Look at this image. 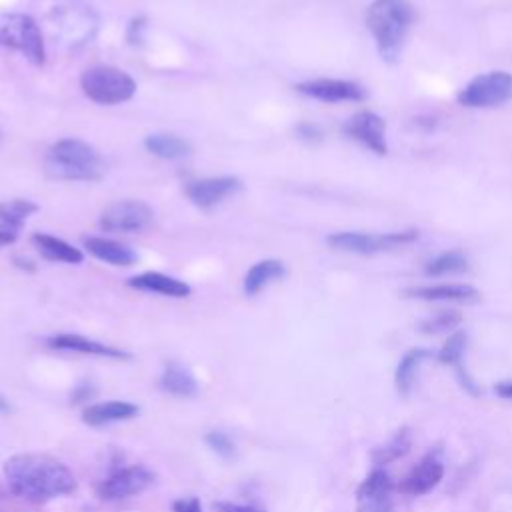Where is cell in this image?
<instances>
[{
  "label": "cell",
  "instance_id": "13",
  "mask_svg": "<svg viewBox=\"0 0 512 512\" xmlns=\"http://www.w3.org/2000/svg\"><path fill=\"white\" fill-rule=\"evenodd\" d=\"M442 476L444 462L440 458V450H430L408 470L396 488L406 496H424L440 484Z\"/></svg>",
  "mask_w": 512,
  "mask_h": 512
},
{
  "label": "cell",
  "instance_id": "11",
  "mask_svg": "<svg viewBox=\"0 0 512 512\" xmlns=\"http://www.w3.org/2000/svg\"><path fill=\"white\" fill-rule=\"evenodd\" d=\"M344 134L362 144L366 150L374 152L376 156L388 154L386 122L372 110H360L352 114L344 124Z\"/></svg>",
  "mask_w": 512,
  "mask_h": 512
},
{
  "label": "cell",
  "instance_id": "28",
  "mask_svg": "<svg viewBox=\"0 0 512 512\" xmlns=\"http://www.w3.org/2000/svg\"><path fill=\"white\" fill-rule=\"evenodd\" d=\"M466 344H468V336L464 330H454L450 332V336L446 338V342L442 344V348L436 352V358L440 364L458 368L462 366V358L466 352Z\"/></svg>",
  "mask_w": 512,
  "mask_h": 512
},
{
  "label": "cell",
  "instance_id": "23",
  "mask_svg": "<svg viewBox=\"0 0 512 512\" xmlns=\"http://www.w3.org/2000/svg\"><path fill=\"white\" fill-rule=\"evenodd\" d=\"M160 388L172 396L192 398L198 392V382L192 372L180 362H168L160 376Z\"/></svg>",
  "mask_w": 512,
  "mask_h": 512
},
{
  "label": "cell",
  "instance_id": "8",
  "mask_svg": "<svg viewBox=\"0 0 512 512\" xmlns=\"http://www.w3.org/2000/svg\"><path fill=\"white\" fill-rule=\"evenodd\" d=\"M154 220V210L142 200H118L106 206L98 218V226L112 234L144 232Z\"/></svg>",
  "mask_w": 512,
  "mask_h": 512
},
{
  "label": "cell",
  "instance_id": "7",
  "mask_svg": "<svg viewBox=\"0 0 512 512\" xmlns=\"http://www.w3.org/2000/svg\"><path fill=\"white\" fill-rule=\"evenodd\" d=\"M0 46L20 52L36 66L46 62L42 32L28 14H10L0 22Z\"/></svg>",
  "mask_w": 512,
  "mask_h": 512
},
{
  "label": "cell",
  "instance_id": "10",
  "mask_svg": "<svg viewBox=\"0 0 512 512\" xmlns=\"http://www.w3.org/2000/svg\"><path fill=\"white\" fill-rule=\"evenodd\" d=\"M296 92L320 100V102H328V104H336V102H362L368 92L360 82L354 80H342V78H314V80H304L298 82Z\"/></svg>",
  "mask_w": 512,
  "mask_h": 512
},
{
  "label": "cell",
  "instance_id": "21",
  "mask_svg": "<svg viewBox=\"0 0 512 512\" xmlns=\"http://www.w3.org/2000/svg\"><path fill=\"white\" fill-rule=\"evenodd\" d=\"M32 246L38 250V254L50 262H64V264H80L84 260V254L80 248L72 246L70 242L56 238L46 232H34L30 236Z\"/></svg>",
  "mask_w": 512,
  "mask_h": 512
},
{
  "label": "cell",
  "instance_id": "36",
  "mask_svg": "<svg viewBox=\"0 0 512 512\" xmlns=\"http://www.w3.org/2000/svg\"><path fill=\"white\" fill-rule=\"evenodd\" d=\"M494 392H496V396H500V398H504V400H512V380L496 382Z\"/></svg>",
  "mask_w": 512,
  "mask_h": 512
},
{
  "label": "cell",
  "instance_id": "15",
  "mask_svg": "<svg viewBox=\"0 0 512 512\" xmlns=\"http://www.w3.org/2000/svg\"><path fill=\"white\" fill-rule=\"evenodd\" d=\"M46 346L52 350H66V352H78V354H88V356H100V358H112V360H128L130 352L92 340L82 334H72V332H60L52 334L46 338Z\"/></svg>",
  "mask_w": 512,
  "mask_h": 512
},
{
  "label": "cell",
  "instance_id": "16",
  "mask_svg": "<svg viewBox=\"0 0 512 512\" xmlns=\"http://www.w3.org/2000/svg\"><path fill=\"white\" fill-rule=\"evenodd\" d=\"M58 24V30L64 34V42L68 44H82L92 38V32L96 28V20L92 18L90 8L86 6H66L54 10L52 26Z\"/></svg>",
  "mask_w": 512,
  "mask_h": 512
},
{
  "label": "cell",
  "instance_id": "3",
  "mask_svg": "<svg viewBox=\"0 0 512 512\" xmlns=\"http://www.w3.org/2000/svg\"><path fill=\"white\" fill-rule=\"evenodd\" d=\"M44 170L54 180H98L102 176L100 154L80 138H62L50 146Z\"/></svg>",
  "mask_w": 512,
  "mask_h": 512
},
{
  "label": "cell",
  "instance_id": "31",
  "mask_svg": "<svg viewBox=\"0 0 512 512\" xmlns=\"http://www.w3.org/2000/svg\"><path fill=\"white\" fill-rule=\"evenodd\" d=\"M204 442L208 444V448L212 452H216L218 456L222 458H232L236 448H234V442L230 440V436L226 432H220V430H212L204 436Z\"/></svg>",
  "mask_w": 512,
  "mask_h": 512
},
{
  "label": "cell",
  "instance_id": "29",
  "mask_svg": "<svg viewBox=\"0 0 512 512\" xmlns=\"http://www.w3.org/2000/svg\"><path fill=\"white\" fill-rule=\"evenodd\" d=\"M36 210H38V204H34L32 200H26V198L4 200V202H0V220L22 228L24 222L28 220V216H32Z\"/></svg>",
  "mask_w": 512,
  "mask_h": 512
},
{
  "label": "cell",
  "instance_id": "26",
  "mask_svg": "<svg viewBox=\"0 0 512 512\" xmlns=\"http://www.w3.org/2000/svg\"><path fill=\"white\" fill-rule=\"evenodd\" d=\"M410 446H412V432H410L408 426H402L382 446H376L372 450L370 458H372L376 468H382V466H386L390 462H396L404 454H408Z\"/></svg>",
  "mask_w": 512,
  "mask_h": 512
},
{
  "label": "cell",
  "instance_id": "5",
  "mask_svg": "<svg viewBox=\"0 0 512 512\" xmlns=\"http://www.w3.org/2000/svg\"><path fill=\"white\" fill-rule=\"evenodd\" d=\"M416 228L406 230H390V232H352L342 230L334 232L326 238V244L332 250L348 252V254H360V256H372L380 252H392L398 248H404L418 240Z\"/></svg>",
  "mask_w": 512,
  "mask_h": 512
},
{
  "label": "cell",
  "instance_id": "37",
  "mask_svg": "<svg viewBox=\"0 0 512 512\" xmlns=\"http://www.w3.org/2000/svg\"><path fill=\"white\" fill-rule=\"evenodd\" d=\"M90 394H92L90 386L82 384V386H78V390L72 394V400H74V402H80V400H88V398H90Z\"/></svg>",
  "mask_w": 512,
  "mask_h": 512
},
{
  "label": "cell",
  "instance_id": "22",
  "mask_svg": "<svg viewBox=\"0 0 512 512\" xmlns=\"http://www.w3.org/2000/svg\"><path fill=\"white\" fill-rule=\"evenodd\" d=\"M284 274H286V266H284L282 260H276V258L260 260L254 266H250L248 272L244 274L242 290H244L246 296H256L268 284L280 280Z\"/></svg>",
  "mask_w": 512,
  "mask_h": 512
},
{
  "label": "cell",
  "instance_id": "35",
  "mask_svg": "<svg viewBox=\"0 0 512 512\" xmlns=\"http://www.w3.org/2000/svg\"><path fill=\"white\" fill-rule=\"evenodd\" d=\"M20 230H22V228L12 226V224H8V222H2V220H0V248H4V246H8V244L16 242V238H18Z\"/></svg>",
  "mask_w": 512,
  "mask_h": 512
},
{
  "label": "cell",
  "instance_id": "19",
  "mask_svg": "<svg viewBox=\"0 0 512 512\" xmlns=\"http://www.w3.org/2000/svg\"><path fill=\"white\" fill-rule=\"evenodd\" d=\"M82 246L100 262H106L110 266H132L138 256L136 252L122 244L116 242L112 238H104V236H84L82 238Z\"/></svg>",
  "mask_w": 512,
  "mask_h": 512
},
{
  "label": "cell",
  "instance_id": "12",
  "mask_svg": "<svg viewBox=\"0 0 512 512\" xmlns=\"http://www.w3.org/2000/svg\"><path fill=\"white\" fill-rule=\"evenodd\" d=\"M394 484L384 468H374L356 488V512H394Z\"/></svg>",
  "mask_w": 512,
  "mask_h": 512
},
{
  "label": "cell",
  "instance_id": "9",
  "mask_svg": "<svg viewBox=\"0 0 512 512\" xmlns=\"http://www.w3.org/2000/svg\"><path fill=\"white\" fill-rule=\"evenodd\" d=\"M154 482V472L146 466H126L114 470L110 476L100 480L96 494L102 500H124L142 494Z\"/></svg>",
  "mask_w": 512,
  "mask_h": 512
},
{
  "label": "cell",
  "instance_id": "2",
  "mask_svg": "<svg viewBox=\"0 0 512 512\" xmlns=\"http://www.w3.org/2000/svg\"><path fill=\"white\" fill-rule=\"evenodd\" d=\"M412 22L414 6L408 0H374L368 6L366 26L384 62L394 64L400 60Z\"/></svg>",
  "mask_w": 512,
  "mask_h": 512
},
{
  "label": "cell",
  "instance_id": "4",
  "mask_svg": "<svg viewBox=\"0 0 512 512\" xmlns=\"http://www.w3.org/2000/svg\"><path fill=\"white\" fill-rule=\"evenodd\" d=\"M84 96L102 106H116L128 102L136 94L134 78L116 66H90L80 76Z\"/></svg>",
  "mask_w": 512,
  "mask_h": 512
},
{
  "label": "cell",
  "instance_id": "32",
  "mask_svg": "<svg viewBox=\"0 0 512 512\" xmlns=\"http://www.w3.org/2000/svg\"><path fill=\"white\" fill-rule=\"evenodd\" d=\"M294 132H296V136H298L300 140H304V142H320L322 136H324L322 128H320L318 124H314V122H300V124L294 128Z\"/></svg>",
  "mask_w": 512,
  "mask_h": 512
},
{
  "label": "cell",
  "instance_id": "34",
  "mask_svg": "<svg viewBox=\"0 0 512 512\" xmlns=\"http://www.w3.org/2000/svg\"><path fill=\"white\" fill-rule=\"evenodd\" d=\"M172 512H202L198 496H186L172 502Z\"/></svg>",
  "mask_w": 512,
  "mask_h": 512
},
{
  "label": "cell",
  "instance_id": "25",
  "mask_svg": "<svg viewBox=\"0 0 512 512\" xmlns=\"http://www.w3.org/2000/svg\"><path fill=\"white\" fill-rule=\"evenodd\" d=\"M144 148L164 160H178L184 158L192 152V144L176 134H166V132H156L148 134L144 138Z\"/></svg>",
  "mask_w": 512,
  "mask_h": 512
},
{
  "label": "cell",
  "instance_id": "27",
  "mask_svg": "<svg viewBox=\"0 0 512 512\" xmlns=\"http://www.w3.org/2000/svg\"><path fill=\"white\" fill-rule=\"evenodd\" d=\"M470 268V260L464 252L460 250H446L436 254L424 264V274L426 276H448V274H462Z\"/></svg>",
  "mask_w": 512,
  "mask_h": 512
},
{
  "label": "cell",
  "instance_id": "24",
  "mask_svg": "<svg viewBox=\"0 0 512 512\" xmlns=\"http://www.w3.org/2000/svg\"><path fill=\"white\" fill-rule=\"evenodd\" d=\"M428 358H432V350H428V348H410L408 352H404V356L400 358V362L394 370V384L402 396L410 394L416 374H418L422 362H426Z\"/></svg>",
  "mask_w": 512,
  "mask_h": 512
},
{
  "label": "cell",
  "instance_id": "33",
  "mask_svg": "<svg viewBox=\"0 0 512 512\" xmlns=\"http://www.w3.org/2000/svg\"><path fill=\"white\" fill-rule=\"evenodd\" d=\"M214 510H218V512H266L252 504H238V502H226V500L214 502Z\"/></svg>",
  "mask_w": 512,
  "mask_h": 512
},
{
  "label": "cell",
  "instance_id": "38",
  "mask_svg": "<svg viewBox=\"0 0 512 512\" xmlns=\"http://www.w3.org/2000/svg\"><path fill=\"white\" fill-rule=\"evenodd\" d=\"M10 410H12L10 402H8V400H6V398L0 394V412H2V414H8Z\"/></svg>",
  "mask_w": 512,
  "mask_h": 512
},
{
  "label": "cell",
  "instance_id": "6",
  "mask_svg": "<svg viewBox=\"0 0 512 512\" xmlns=\"http://www.w3.org/2000/svg\"><path fill=\"white\" fill-rule=\"evenodd\" d=\"M456 100L464 108H498L512 100V74L506 70H488L466 82Z\"/></svg>",
  "mask_w": 512,
  "mask_h": 512
},
{
  "label": "cell",
  "instance_id": "17",
  "mask_svg": "<svg viewBox=\"0 0 512 512\" xmlns=\"http://www.w3.org/2000/svg\"><path fill=\"white\" fill-rule=\"evenodd\" d=\"M406 298L426 300V302H464L472 304L480 300V292L462 282H442V284H426V286H412L404 290Z\"/></svg>",
  "mask_w": 512,
  "mask_h": 512
},
{
  "label": "cell",
  "instance_id": "14",
  "mask_svg": "<svg viewBox=\"0 0 512 512\" xmlns=\"http://www.w3.org/2000/svg\"><path fill=\"white\" fill-rule=\"evenodd\" d=\"M240 188L242 182L236 176H210L186 182L184 194L194 206L208 210L224 202L228 196L236 194Z\"/></svg>",
  "mask_w": 512,
  "mask_h": 512
},
{
  "label": "cell",
  "instance_id": "1",
  "mask_svg": "<svg viewBox=\"0 0 512 512\" xmlns=\"http://www.w3.org/2000/svg\"><path fill=\"white\" fill-rule=\"evenodd\" d=\"M8 488L28 502H48L76 492L78 482L72 470L58 458L38 452L14 454L4 462Z\"/></svg>",
  "mask_w": 512,
  "mask_h": 512
},
{
  "label": "cell",
  "instance_id": "30",
  "mask_svg": "<svg viewBox=\"0 0 512 512\" xmlns=\"http://www.w3.org/2000/svg\"><path fill=\"white\" fill-rule=\"evenodd\" d=\"M462 322V314L458 310H442L436 312L434 316L422 320L418 324V330L422 334H444V332H454V328Z\"/></svg>",
  "mask_w": 512,
  "mask_h": 512
},
{
  "label": "cell",
  "instance_id": "20",
  "mask_svg": "<svg viewBox=\"0 0 512 512\" xmlns=\"http://www.w3.org/2000/svg\"><path fill=\"white\" fill-rule=\"evenodd\" d=\"M128 286L142 290V292H152V294L170 296V298H186L192 292V288L184 280H178V278L162 274V272L136 274L128 280Z\"/></svg>",
  "mask_w": 512,
  "mask_h": 512
},
{
  "label": "cell",
  "instance_id": "18",
  "mask_svg": "<svg viewBox=\"0 0 512 512\" xmlns=\"http://www.w3.org/2000/svg\"><path fill=\"white\" fill-rule=\"evenodd\" d=\"M138 406L126 400H108V402H96L88 404L82 410V422L92 428H100L112 422H124L138 414Z\"/></svg>",
  "mask_w": 512,
  "mask_h": 512
}]
</instances>
